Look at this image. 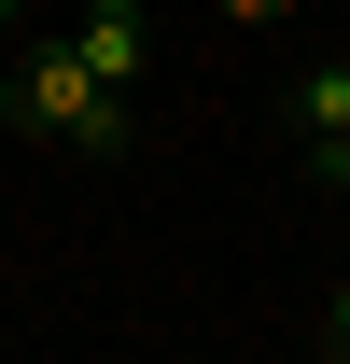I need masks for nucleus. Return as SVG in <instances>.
I'll return each instance as SVG.
<instances>
[{
	"label": "nucleus",
	"mask_w": 350,
	"mask_h": 364,
	"mask_svg": "<svg viewBox=\"0 0 350 364\" xmlns=\"http://www.w3.org/2000/svg\"><path fill=\"white\" fill-rule=\"evenodd\" d=\"M0 112H14L28 140H56V154H85V168H112V154H127V85H98L70 28L14 56V85H0Z\"/></svg>",
	"instance_id": "nucleus-1"
},
{
	"label": "nucleus",
	"mask_w": 350,
	"mask_h": 364,
	"mask_svg": "<svg viewBox=\"0 0 350 364\" xmlns=\"http://www.w3.org/2000/svg\"><path fill=\"white\" fill-rule=\"evenodd\" d=\"M0 28H14V0H0Z\"/></svg>",
	"instance_id": "nucleus-7"
},
{
	"label": "nucleus",
	"mask_w": 350,
	"mask_h": 364,
	"mask_svg": "<svg viewBox=\"0 0 350 364\" xmlns=\"http://www.w3.org/2000/svg\"><path fill=\"white\" fill-rule=\"evenodd\" d=\"M322 182H336V196H350V140H336V154H322Z\"/></svg>",
	"instance_id": "nucleus-6"
},
{
	"label": "nucleus",
	"mask_w": 350,
	"mask_h": 364,
	"mask_svg": "<svg viewBox=\"0 0 350 364\" xmlns=\"http://www.w3.org/2000/svg\"><path fill=\"white\" fill-rule=\"evenodd\" d=\"M266 14H280V0H224V28H266Z\"/></svg>",
	"instance_id": "nucleus-5"
},
{
	"label": "nucleus",
	"mask_w": 350,
	"mask_h": 364,
	"mask_svg": "<svg viewBox=\"0 0 350 364\" xmlns=\"http://www.w3.org/2000/svg\"><path fill=\"white\" fill-rule=\"evenodd\" d=\"M295 127H308V154H336L350 140V70H295Z\"/></svg>",
	"instance_id": "nucleus-3"
},
{
	"label": "nucleus",
	"mask_w": 350,
	"mask_h": 364,
	"mask_svg": "<svg viewBox=\"0 0 350 364\" xmlns=\"http://www.w3.org/2000/svg\"><path fill=\"white\" fill-rule=\"evenodd\" d=\"M322 350H336V364H350V280H336V322H322Z\"/></svg>",
	"instance_id": "nucleus-4"
},
{
	"label": "nucleus",
	"mask_w": 350,
	"mask_h": 364,
	"mask_svg": "<svg viewBox=\"0 0 350 364\" xmlns=\"http://www.w3.org/2000/svg\"><path fill=\"white\" fill-rule=\"evenodd\" d=\"M70 43H85V70H98V85H127V70H140V0H98V14H70Z\"/></svg>",
	"instance_id": "nucleus-2"
}]
</instances>
